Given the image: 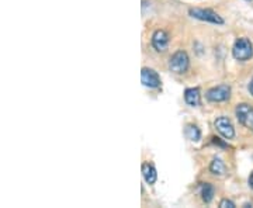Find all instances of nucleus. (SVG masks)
Here are the masks:
<instances>
[{
    "instance_id": "9d476101",
    "label": "nucleus",
    "mask_w": 253,
    "mask_h": 208,
    "mask_svg": "<svg viewBox=\"0 0 253 208\" xmlns=\"http://www.w3.org/2000/svg\"><path fill=\"white\" fill-rule=\"evenodd\" d=\"M141 170H142L144 180L146 181L148 184H154L155 181H156V179H158V173H156V169H155L154 166H152L151 163L144 162L142 163Z\"/></svg>"
},
{
    "instance_id": "9b49d317",
    "label": "nucleus",
    "mask_w": 253,
    "mask_h": 208,
    "mask_svg": "<svg viewBox=\"0 0 253 208\" xmlns=\"http://www.w3.org/2000/svg\"><path fill=\"white\" fill-rule=\"evenodd\" d=\"M200 196H201V199L204 203H207L210 204L212 199H214V196H215V189H214V186L211 184V183H203L201 186H200Z\"/></svg>"
},
{
    "instance_id": "2eb2a0df",
    "label": "nucleus",
    "mask_w": 253,
    "mask_h": 208,
    "mask_svg": "<svg viewBox=\"0 0 253 208\" xmlns=\"http://www.w3.org/2000/svg\"><path fill=\"white\" fill-rule=\"evenodd\" d=\"M211 139H212V144L218 145V146H221V148H228V144L222 142V139H219L218 136H212Z\"/></svg>"
},
{
    "instance_id": "f03ea898",
    "label": "nucleus",
    "mask_w": 253,
    "mask_h": 208,
    "mask_svg": "<svg viewBox=\"0 0 253 208\" xmlns=\"http://www.w3.org/2000/svg\"><path fill=\"white\" fill-rule=\"evenodd\" d=\"M190 66V58L186 51H177L170 56L169 59V69L176 75H181V73L187 72Z\"/></svg>"
},
{
    "instance_id": "39448f33",
    "label": "nucleus",
    "mask_w": 253,
    "mask_h": 208,
    "mask_svg": "<svg viewBox=\"0 0 253 208\" xmlns=\"http://www.w3.org/2000/svg\"><path fill=\"white\" fill-rule=\"evenodd\" d=\"M235 114L238 121L244 125V127L253 129V107H251L246 103L238 104L235 109Z\"/></svg>"
},
{
    "instance_id": "0eeeda50",
    "label": "nucleus",
    "mask_w": 253,
    "mask_h": 208,
    "mask_svg": "<svg viewBox=\"0 0 253 208\" xmlns=\"http://www.w3.org/2000/svg\"><path fill=\"white\" fill-rule=\"evenodd\" d=\"M141 82H142L144 86L149 87V89H158L162 84L161 76L158 75L156 71L151 69V68H142V71H141Z\"/></svg>"
},
{
    "instance_id": "7ed1b4c3",
    "label": "nucleus",
    "mask_w": 253,
    "mask_h": 208,
    "mask_svg": "<svg viewBox=\"0 0 253 208\" xmlns=\"http://www.w3.org/2000/svg\"><path fill=\"white\" fill-rule=\"evenodd\" d=\"M189 14L193 18H197V20H201V21H207V23H211V24H217V26H222L225 21L224 18L221 17L218 13L212 11L210 9H199V7H194V9L189 10Z\"/></svg>"
},
{
    "instance_id": "a211bd4d",
    "label": "nucleus",
    "mask_w": 253,
    "mask_h": 208,
    "mask_svg": "<svg viewBox=\"0 0 253 208\" xmlns=\"http://www.w3.org/2000/svg\"><path fill=\"white\" fill-rule=\"evenodd\" d=\"M248 1H252V0H248Z\"/></svg>"
},
{
    "instance_id": "4468645a",
    "label": "nucleus",
    "mask_w": 253,
    "mask_h": 208,
    "mask_svg": "<svg viewBox=\"0 0 253 208\" xmlns=\"http://www.w3.org/2000/svg\"><path fill=\"white\" fill-rule=\"evenodd\" d=\"M235 203L228 199H222L219 201V208H235Z\"/></svg>"
},
{
    "instance_id": "423d86ee",
    "label": "nucleus",
    "mask_w": 253,
    "mask_h": 208,
    "mask_svg": "<svg viewBox=\"0 0 253 208\" xmlns=\"http://www.w3.org/2000/svg\"><path fill=\"white\" fill-rule=\"evenodd\" d=\"M214 125L217 128V131L224 136L225 139H234L235 136V128L232 125L231 120L225 116H221L214 121Z\"/></svg>"
},
{
    "instance_id": "1a4fd4ad",
    "label": "nucleus",
    "mask_w": 253,
    "mask_h": 208,
    "mask_svg": "<svg viewBox=\"0 0 253 208\" xmlns=\"http://www.w3.org/2000/svg\"><path fill=\"white\" fill-rule=\"evenodd\" d=\"M184 101L191 107H199L201 104V93L199 87H190L184 90Z\"/></svg>"
},
{
    "instance_id": "20e7f679",
    "label": "nucleus",
    "mask_w": 253,
    "mask_h": 208,
    "mask_svg": "<svg viewBox=\"0 0 253 208\" xmlns=\"http://www.w3.org/2000/svg\"><path fill=\"white\" fill-rule=\"evenodd\" d=\"M229 97H231V86H228L225 83L211 87L206 93V99L211 103H222V101L229 100Z\"/></svg>"
},
{
    "instance_id": "f8f14e48",
    "label": "nucleus",
    "mask_w": 253,
    "mask_h": 208,
    "mask_svg": "<svg viewBox=\"0 0 253 208\" xmlns=\"http://www.w3.org/2000/svg\"><path fill=\"white\" fill-rule=\"evenodd\" d=\"M184 135L191 142H200V139H201V131H200V128L197 125L187 124L186 128H184Z\"/></svg>"
},
{
    "instance_id": "ddd939ff",
    "label": "nucleus",
    "mask_w": 253,
    "mask_h": 208,
    "mask_svg": "<svg viewBox=\"0 0 253 208\" xmlns=\"http://www.w3.org/2000/svg\"><path fill=\"white\" fill-rule=\"evenodd\" d=\"M210 172L212 173V174H215V176H222V174H225V163L222 162L219 158H214L212 162L210 163Z\"/></svg>"
},
{
    "instance_id": "dca6fc26",
    "label": "nucleus",
    "mask_w": 253,
    "mask_h": 208,
    "mask_svg": "<svg viewBox=\"0 0 253 208\" xmlns=\"http://www.w3.org/2000/svg\"><path fill=\"white\" fill-rule=\"evenodd\" d=\"M248 183H249V186H251V189H253V172L249 174V179H248Z\"/></svg>"
},
{
    "instance_id": "f257e3e1",
    "label": "nucleus",
    "mask_w": 253,
    "mask_h": 208,
    "mask_svg": "<svg viewBox=\"0 0 253 208\" xmlns=\"http://www.w3.org/2000/svg\"><path fill=\"white\" fill-rule=\"evenodd\" d=\"M232 56L236 61H249L253 56V44L252 41L246 37H241L235 41V44L232 46Z\"/></svg>"
},
{
    "instance_id": "6e6552de",
    "label": "nucleus",
    "mask_w": 253,
    "mask_h": 208,
    "mask_svg": "<svg viewBox=\"0 0 253 208\" xmlns=\"http://www.w3.org/2000/svg\"><path fill=\"white\" fill-rule=\"evenodd\" d=\"M169 34L165 30H156L152 34V40L151 44L154 46V49L156 52H165L169 46Z\"/></svg>"
},
{
    "instance_id": "f3484780",
    "label": "nucleus",
    "mask_w": 253,
    "mask_h": 208,
    "mask_svg": "<svg viewBox=\"0 0 253 208\" xmlns=\"http://www.w3.org/2000/svg\"><path fill=\"white\" fill-rule=\"evenodd\" d=\"M248 90H249V93L253 96V78L252 81H251V83H249V86H248Z\"/></svg>"
}]
</instances>
